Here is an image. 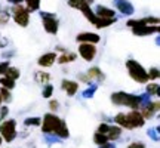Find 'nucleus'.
Segmentation results:
<instances>
[{
	"instance_id": "obj_1",
	"label": "nucleus",
	"mask_w": 160,
	"mask_h": 148,
	"mask_svg": "<svg viewBox=\"0 0 160 148\" xmlns=\"http://www.w3.org/2000/svg\"><path fill=\"white\" fill-rule=\"evenodd\" d=\"M40 129L46 135H55L59 139L70 138V131L67 123H65V120L59 119L57 114L53 113H48L43 116L42 123H40Z\"/></svg>"
},
{
	"instance_id": "obj_2",
	"label": "nucleus",
	"mask_w": 160,
	"mask_h": 148,
	"mask_svg": "<svg viewBox=\"0 0 160 148\" xmlns=\"http://www.w3.org/2000/svg\"><path fill=\"white\" fill-rule=\"evenodd\" d=\"M111 102L114 105H122V107H128L131 110H139V107L142 104L151 101V96H148L147 93H142V95H133V93H128V92L119 91L111 93Z\"/></svg>"
},
{
	"instance_id": "obj_3",
	"label": "nucleus",
	"mask_w": 160,
	"mask_h": 148,
	"mask_svg": "<svg viewBox=\"0 0 160 148\" xmlns=\"http://www.w3.org/2000/svg\"><path fill=\"white\" fill-rule=\"evenodd\" d=\"M114 123L122 129L133 131L145 125V119L139 110H132L129 113H119L114 116Z\"/></svg>"
},
{
	"instance_id": "obj_4",
	"label": "nucleus",
	"mask_w": 160,
	"mask_h": 148,
	"mask_svg": "<svg viewBox=\"0 0 160 148\" xmlns=\"http://www.w3.org/2000/svg\"><path fill=\"white\" fill-rule=\"evenodd\" d=\"M126 70L131 76V79L137 83H148V76L147 70L142 67V64H139L137 59H128L126 61Z\"/></svg>"
},
{
	"instance_id": "obj_5",
	"label": "nucleus",
	"mask_w": 160,
	"mask_h": 148,
	"mask_svg": "<svg viewBox=\"0 0 160 148\" xmlns=\"http://www.w3.org/2000/svg\"><path fill=\"white\" fill-rule=\"evenodd\" d=\"M11 19H13V22L19 25V27H28L30 24V12L24 5H13L11 7Z\"/></svg>"
},
{
	"instance_id": "obj_6",
	"label": "nucleus",
	"mask_w": 160,
	"mask_h": 148,
	"mask_svg": "<svg viewBox=\"0 0 160 148\" xmlns=\"http://www.w3.org/2000/svg\"><path fill=\"white\" fill-rule=\"evenodd\" d=\"M40 18H42V24H43V28L48 34L55 36L58 34V30H59V21H58L57 13H52V12H40Z\"/></svg>"
},
{
	"instance_id": "obj_7",
	"label": "nucleus",
	"mask_w": 160,
	"mask_h": 148,
	"mask_svg": "<svg viewBox=\"0 0 160 148\" xmlns=\"http://www.w3.org/2000/svg\"><path fill=\"white\" fill-rule=\"evenodd\" d=\"M17 120L13 119H6L0 121V136L6 142H12L17 138Z\"/></svg>"
},
{
	"instance_id": "obj_8",
	"label": "nucleus",
	"mask_w": 160,
	"mask_h": 148,
	"mask_svg": "<svg viewBox=\"0 0 160 148\" xmlns=\"http://www.w3.org/2000/svg\"><path fill=\"white\" fill-rule=\"evenodd\" d=\"M79 55L82 57L83 61L86 62H92L95 57H97V45H92V43H79Z\"/></svg>"
},
{
	"instance_id": "obj_9",
	"label": "nucleus",
	"mask_w": 160,
	"mask_h": 148,
	"mask_svg": "<svg viewBox=\"0 0 160 148\" xmlns=\"http://www.w3.org/2000/svg\"><path fill=\"white\" fill-rule=\"evenodd\" d=\"M160 110V104L159 101H148V102L142 104L139 107V111L142 114V117L145 120H151L153 117H156V114L159 113Z\"/></svg>"
},
{
	"instance_id": "obj_10",
	"label": "nucleus",
	"mask_w": 160,
	"mask_h": 148,
	"mask_svg": "<svg viewBox=\"0 0 160 148\" xmlns=\"http://www.w3.org/2000/svg\"><path fill=\"white\" fill-rule=\"evenodd\" d=\"M131 30H132V34H133V36H139V37L159 34V33H160V27H159V25H138V27H133V28H131Z\"/></svg>"
},
{
	"instance_id": "obj_11",
	"label": "nucleus",
	"mask_w": 160,
	"mask_h": 148,
	"mask_svg": "<svg viewBox=\"0 0 160 148\" xmlns=\"http://www.w3.org/2000/svg\"><path fill=\"white\" fill-rule=\"evenodd\" d=\"M76 42L77 43H92V45H97L101 42V36L98 33H92V31H83L79 33L76 36Z\"/></svg>"
},
{
	"instance_id": "obj_12",
	"label": "nucleus",
	"mask_w": 160,
	"mask_h": 148,
	"mask_svg": "<svg viewBox=\"0 0 160 148\" xmlns=\"http://www.w3.org/2000/svg\"><path fill=\"white\" fill-rule=\"evenodd\" d=\"M159 17H145L141 18V19H129L126 22V25L129 28H133V27H138V25H159Z\"/></svg>"
},
{
	"instance_id": "obj_13",
	"label": "nucleus",
	"mask_w": 160,
	"mask_h": 148,
	"mask_svg": "<svg viewBox=\"0 0 160 148\" xmlns=\"http://www.w3.org/2000/svg\"><path fill=\"white\" fill-rule=\"evenodd\" d=\"M57 58H58L57 52H46V53L39 57L37 64H39V67H42V68H49V67H52L53 64L57 62Z\"/></svg>"
},
{
	"instance_id": "obj_14",
	"label": "nucleus",
	"mask_w": 160,
	"mask_h": 148,
	"mask_svg": "<svg viewBox=\"0 0 160 148\" xmlns=\"http://www.w3.org/2000/svg\"><path fill=\"white\" fill-rule=\"evenodd\" d=\"M114 6L122 15H126V17H131L135 12V7L129 0H114Z\"/></svg>"
},
{
	"instance_id": "obj_15",
	"label": "nucleus",
	"mask_w": 160,
	"mask_h": 148,
	"mask_svg": "<svg viewBox=\"0 0 160 148\" xmlns=\"http://www.w3.org/2000/svg\"><path fill=\"white\" fill-rule=\"evenodd\" d=\"M61 89H62L68 96H74L76 93L79 92V83L74 81V80L64 79L62 81H61Z\"/></svg>"
},
{
	"instance_id": "obj_16",
	"label": "nucleus",
	"mask_w": 160,
	"mask_h": 148,
	"mask_svg": "<svg viewBox=\"0 0 160 148\" xmlns=\"http://www.w3.org/2000/svg\"><path fill=\"white\" fill-rule=\"evenodd\" d=\"M93 13L97 15L98 18H116V11L111 9V7H107V6H102V5H98L95 7Z\"/></svg>"
},
{
	"instance_id": "obj_17",
	"label": "nucleus",
	"mask_w": 160,
	"mask_h": 148,
	"mask_svg": "<svg viewBox=\"0 0 160 148\" xmlns=\"http://www.w3.org/2000/svg\"><path fill=\"white\" fill-rule=\"evenodd\" d=\"M86 74H88V77L91 79V81H95V80H97V81L101 83V81L105 80V74L101 71L99 67H91V68L86 71Z\"/></svg>"
},
{
	"instance_id": "obj_18",
	"label": "nucleus",
	"mask_w": 160,
	"mask_h": 148,
	"mask_svg": "<svg viewBox=\"0 0 160 148\" xmlns=\"http://www.w3.org/2000/svg\"><path fill=\"white\" fill-rule=\"evenodd\" d=\"M76 59H77V53H74V52H64V53H58V58H57V61H58L59 65L74 62Z\"/></svg>"
},
{
	"instance_id": "obj_19",
	"label": "nucleus",
	"mask_w": 160,
	"mask_h": 148,
	"mask_svg": "<svg viewBox=\"0 0 160 148\" xmlns=\"http://www.w3.org/2000/svg\"><path fill=\"white\" fill-rule=\"evenodd\" d=\"M122 127H119V126L116 125V126H111L110 125V129L108 132H107V138H108V141L110 142H114L116 139H119L120 135H122Z\"/></svg>"
},
{
	"instance_id": "obj_20",
	"label": "nucleus",
	"mask_w": 160,
	"mask_h": 148,
	"mask_svg": "<svg viewBox=\"0 0 160 148\" xmlns=\"http://www.w3.org/2000/svg\"><path fill=\"white\" fill-rule=\"evenodd\" d=\"M114 22H117V18H98L97 22H95V27L98 30H102V28H107L110 25H113Z\"/></svg>"
},
{
	"instance_id": "obj_21",
	"label": "nucleus",
	"mask_w": 160,
	"mask_h": 148,
	"mask_svg": "<svg viewBox=\"0 0 160 148\" xmlns=\"http://www.w3.org/2000/svg\"><path fill=\"white\" fill-rule=\"evenodd\" d=\"M159 89H160V86L157 81H150L145 86V93L148 96H159Z\"/></svg>"
},
{
	"instance_id": "obj_22",
	"label": "nucleus",
	"mask_w": 160,
	"mask_h": 148,
	"mask_svg": "<svg viewBox=\"0 0 160 148\" xmlns=\"http://www.w3.org/2000/svg\"><path fill=\"white\" fill-rule=\"evenodd\" d=\"M36 77V81L39 83V85H46V83H49L51 81V74L48 73V71H37L34 74Z\"/></svg>"
},
{
	"instance_id": "obj_23",
	"label": "nucleus",
	"mask_w": 160,
	"mask_h": 148,
	"mask_svg": "<svg viewBox=\"0 0 160 148\" xmlns=\"http://www.w3.org/2000/svg\"><path fill=\"white\" fill-rule=\"evenodd\" d=\"M25 3V7L28 9V12H37L40 9V5H42V0H24Z\"/></svg>"
},
{
	"instance_id": "obj_24",
	"label": "nucleus",
	"mask_w": 160,
	"mask_h": 148,
	"mask_svg": "<svg viewBox=\"0 0 160 148\" xmlns=\"http://www.w3.org/2000/svg\"><path fill=\"white\" fill-rule=\"evenodd\" d=\"M19 76H21V71H19L17 67H12V65H9V68L6 70V73H5V77L15 80V81L19 79Z\"/></svg>"
},
{
	"instance_id": "obj_25",
	"label": "nucleus",
	"mask_w": 160,
	"mask_h": 148,
	"mask_svg": "<svg viewBox=\"0 0 160 148\" xmlns=\"http://www.w3.org/2000/svg\"><path fill=\"white\" fill-rule=\"evenodd\" d=\"M0 86H2V87H6V89H9V91H12V89H15L17 81L12 80V79H8V77H5V76H2V77H0Z\"/></svg>"
},
{
	"instance_id": "obj_26",
	"label": "nucleus",
	"mask_w": 160,
	"mask_h": 148,
	"mask_svg": "<svg viewBox=\"0 0 160 148\" xmlns=\"http://www.w3.org/2000/svg\"><path fill=\"white\" fill-rule=\"evenodd\" d=\"M9 19H11V12H9V9L0 7V27L6 25V24L9 22Z\"/></svg>"
},
{
	"instance_id": "obj_27",
	"label": "nucleus",
	"mask_w": 160,
	"mask_h": 148,
	"mask_svg": "<svg viewBox=\"0 0 160 148\" xmlns=\"http://www.w3.org/2000/svg\"><path fill=\"white\" fill-rule=\"evenodd\" d=\"M0 98H2V102L3 104H8L12 101V93L9 89H6V87H0Z\"/></svg>"
},
{
	"instance_id": "obj_28",
	"label": "nucleus",
	"mask_w": 160,
	"mask_h": 148,
	"mask_svg": "<svg viewBox=\"0 0 160 148\" xmlns=\"http://www.w3.org/2000/svg\"><path fill=\"white\" fill-rule=\"evenodd\" d=\"M93 142H95L98 147H99V145H102V144L108 142V138H107V135H104V133L95 132V133H93Z\"/></svg>"
},
{
	"instance_id": "obj_29",
	"label": "nucleus",
	"mask_w": 160,
	"mask_h": 148,
	"mask_svg": "<svg viewBox=\"0 0 160 148\" xmlns=\"http://www.w3.org/2000/svg\"><path fill=\"white\" fill-rule=\"evenodd\" d=\"M147 76H148V81H156V80L160 77V71L157 67H151V68L147 71Z\"/></svg>"
},
{
	"instance_id": "obj_30",
	"label": "nucleus",
	"mask_w": 160,
	"mask_h": 148,
	"mask_svg": "<svg viewBox=\"0 0 160 148\" xmlns=\"http://www.w3.org/2000/svg\"><path fill=\"white\" fill-rule=\"evenodd\" d=\"M97 89H98V85H95V83H93V85L89 86V87H88L86 91L82 92V96L86 98V99H89V98H92L93 95H95V92H97Z\"/></svg>"
},
{
	"instance_id": "obj_31",
	"label": "nucleus",
	"mask_w": 160,
	"mask_h": 148,
	"mask_svg": "<svg viewBox=\"0 0 160 148\" xmlns=\"http://www.w3.org/2000/svg\"><path fill=\"white\" fill-rule=\"evenodd\" d=\"M53 95V86L51 83H46L43 85V91H42V96L46 98V99H49V98Z\"/></svg>"
},
{
	"instance_id": "obj_32",
	"label": "nucleus",
	"mask_w": 160,
	"mask_h": 148,
	"mask_svg": "<svg viewBox=\"0 0 160 148\" xmlns=\"http://www.w3.org/2000/svg\"><path fill=\"white\" fill-rule=\"evenodd\" d=\"M40 123H42V119H40V117H28V119H25L24 120V125L25 126H33V127H34V126H40Z\"/></svg>"
},
{
	"instance_id": "obj_33",
	"label": "nucleus",
	"mask_w": 160,
	"mask_h": 148,
	"mask_svg": "<svg viewBox=\"0 0 160 148\" xmlns=\"http://www.w3.org/2000/svg\"><path fill=\"white\" fill-rule=\"evenodd\" d=\"M8 114H9V107H8L6 104H2V105H0V121L6 120Z\"/></svg>"
},
{
	"instance_id": "obj_34",
	"label": "nucleus",
	"mask_w": 160,
	"mask_h": 148,
	"mask_svg": "<svg viewBox=\"0 0 160 148\" xmlns=\"http://www.w3.org/2000/svg\"><path fill=\"white\" fill-rule=\"evenodd\" d=\"M159 132H160V127L157 126L156 129H148V135L153 138L154 141H159Z\"/></svg>"
},
{
	"instance_id": "obj_35",
	"label": "nucleus",
	"mask_w": 160,
	"mask_h": 148,
	"mask_svg": "<svg viewBox=\"0 0 160 148\" xmlns=\"http://www.w3.org/2000/svg\"><path fill=\"white\" fill-rule=\"evenodd\" d=\"M9 65H11L9 61H2V62H0V77H2V76H5L6 70L9 68Z\"/></svg>"
},
{
	"instance_id": "obj_36",
	"label": "nucleus",
	"mask_w": 160,
	"mask_h": 148,
	"mask_svg": "<svg viewBox=\"0 0 160 148\" xmlns=\"http://www.w3.org/2000/svg\"><path fill=\"white\" fill-rule=\"evenodd\" d=\"M108 129H110V125H108V123H101V125L98 126L97 132H99V133H104V135H107Z\"/></svg>"
},
{
	"instance_id": "obj_37",
	"label": "nucleus",
	"mask_w": 160,
	"mask_h": 148,
	"mask_svg": "<svg viewBox=\"0 0 160 148\" xmlns=\"http://www.w3.org/2000/svg\"><path fill=\"white\" fill-rule=\"evenodd\" d=\"M49 108H51L52 113L58 111V108H59V102H58V101H55V99H51V101H49Z\"/></svg>"
},
{
	"instance_id": "obj_38",
	"label": "nucleus",
	"mask_w": 160,
	"mask_h": 148,
	"mask_svg": "<svg viewBox=\"0 0 160 148\" xmlns=\"http://www.w3.org/2000/svg\"><path fill=\"white\" fill-rule=\"evenodd\" d=\"M126 148H147L144 142H139V141H135V142H131Z\"/></svg>"
},
{
	"instance_id": "obj_39",
	"label": "nucleus",
	"mask_w": 160,
	"mask_h": 148,
	"mask_svg": "<svg viewBox=\"0 0 160 148\" xmlns=\"http://www.w3.org/2000/svg\"><path fill=\"white\" fill-rule=\"evenodd\" d=\"M79 80H80V81H83V83H88V85H92V81H91V79L88 77V74L80 73V74H79Z\"/></svg>"
},
{
	"instance_id": "obj_40",
	"label": "nucleus",
	"mask_w": 160,
	"mask_h": 148,
	"mask_svg": "<svg viewBox=\"0 0 160 148\" xmlns=\"http://www.w3.org/2000/svg\"><path fill=\"white\" fill-rule=\"evenodd\" d=\"M99 148H116V144L114 142H105V144H102V145H99Z\"/></svg>"
},
{
	"instance_id": "obj_41",
	"label": "nucleus",
	"mask_w": 160,
	"mask_h": 148,
	"mask_svg": "<svg viewBox=\"0 0 160 148\" xmlns=\"http://www.w3.org/2000/svg\"><path fill=\"white\" fill-rule=\"evenodd\" d=\"M8 3H11L12 6L13 5H22L24 0H8Z\"/></svg>"
},
{
	"instance_id": "obj_42",
	"label": "nucleus",
	"mask_w": 160,
	"mask_h": 148,
	"mask_svg": "<svg viewBox=\"0 0 160 148\" xmlns=\"http://www.w3.org/2000/svg\"><path fill=\"white\" fill-rule=\"evenodd\" d=\"M2 142H3V139H2V136H0V145H2Z\"/></svg>"
},
{
	"instance_id": "obj_43",
	"label": "nucleus",
	"mask_w": 160,
	"mask_h": 148,
	"mask_svg": "<svg viewBox=\"0 0 160 148\" xmlns=\"http://www.w3.org/2000/svg\"><path fill=\"white\" fill-rule=\"evenodd\" d=\"M2 46H5V43H2V42H0V47H2Z\"/></svg>"
},
{
	"instance_id": "obj_44",
	"label": "nucleus",
	"mask_w": 160,
	"mask_h": 148,
	"mask_svg": "<svg viewBox=\"0 0 160 148\" xmlns=\"http://www.w3.org/2000/svg\"><path fill=\"white\" fill-rule=\"evenodd\" d=\"M2 104H3V102H2V98H0V105H2Z\"/></svg>"
},
{
	"instance_id": "obj_45",
	"label": "nucleus",
	"mask_w": 160,
	"mask_h": 148,
	"mask_svg": "<svg viewBox=\"0 0 160 148\" xmlns=\"http://www.w3.org/2000/svg\"><path fill=\"white\" fill-rule=\"evenodd\" d=\"M0 7H2V6H0Z\"/></svg>"
}]
</instances>
